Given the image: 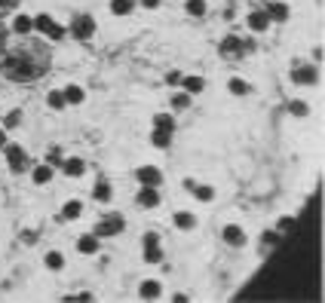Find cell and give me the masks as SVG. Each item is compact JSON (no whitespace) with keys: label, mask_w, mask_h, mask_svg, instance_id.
<instances>
[{"label":"cell","mask_w":325,"mask_h":303,"mask_svg":"<svg viewBox=\"0 0 325 303\" xmlns=\"http://www.w3.org/2000/svg\"><path fill=\"white\" fill-rule=\"evenodd\" d=\"M46 67H49V52H46V46L28 43V46H19V49L3 55L0 74L9 77V80H19V83H31V80L46 74Z\"/></svg>","instance_id":"1"},{"label":"cell","mask_w":325,"mask_h":303,"mask_svg":"<svg viewBox=\"0 0 325 303\" xmlns=\"http://www.w3.org/2000/svg\"><path fill=\"white\" fill-rule=\"evenodd\" d=\"M71 34L77 40H89L92 34H95V19H92L89 13H80L71 19Z\"/></svg>","instance_id":"2"},{"label":"cell","mask_w":325,"mask_h":303,"mask_svg":"<svg viewBox=\"0 0 325 303\" xmlns=\"http://www.w3.org/2000/svg\"><path fill=\"white\" fill-rule=\"evenodd\" d=\"M292 83H295V86H316V83H319V67H316V65L292 67Z\"/></svg>","instance_id":"3"},{"label":"cell","mask_w":325,"mask_h":303,"mask_svg":"<svg viewBox=\"0 0 325 303\" xmlns=\"http://www.w3.org/2000/svg\"><path fill=\"white\" fill-rule=\"evenodd\" d=\"M34 28H37L40 34H46L49 40H62V37H65V28L59 25V22H52L46 13H40L37 19H34Z\"/></svg>","instance_id":"4"},{"label":"cell","mask_w":325,"mask_h":303,"mask_svg":"<svg viewBox=\"0 0 325 303\" xmlns=\"http://www.w3.org/2000/svg\"><path fill=\"white\" fill-rule=\"evenodd\" d=\"M6 162H9V169H13L16 174L31 169V159L25 156V150H22V147H6Z\"/></svg>","instance_id":"5"},{"label":"cell","mask_w":325,"mask_h":303,"mask_svg":"<svg viewBox=\"0 0 325 303\" xmlns=\"http://www.w3.org/2000/svg\"><path fill=\"white\" fill-rule=\"evenodd\" d=\"M123 230V217L120 215H108V217H101L98 220V227H95V236H117V233Z\"/></svg>","instance_id":"6"},{"label":"cell","mask_w":325,"mask_h":303,"mask_svg":"<svg viewBox=\"0 0 325 303\" xmlns=\"http://www.w3.org/2000/svg\"><path fill=\"white\" fill-rule=\"evenodd\" d=\"M144 260L147 263H160L162 260V248H160L157 233H144Z\"/></svg>","instance_id":"7"},{"label":"cell","mask_w":325,"mask_h":303,"mask_svg":"<svg viewBox=\"0 0 325 303\" xmlns=\"http://www.w3.org/2000/svg\"><path fill=\"white\" fill-rule=\"evenodd\" d=\"M135 174H138V181H141V187H160L162 184V172L157 166H141Z\"/></svg>","instance_id":"8"},{"label":"cell","mask_w":325,"mask_h":303,"mask_svg":"<svg viewBox=\"0 0 325 303\" xmlns=\"http://www.w3.org/2000/svg\"><path fill=\"white\" fill-rule=\"evenodd\" d=\"M221 236H224L227 245H233V248L246 245V233H242V227H236V224H227V227L221 230Z\"/></svg>","instance_id":"9"},{"label":"cell","mask_w":325,"mask_h":303,"mask_svg":"<svg viewBox=\"0 0 325 303\" xmlns=\"http://www.w3.org/2000/svg\"><path fill=\"white\" fill-rule=\"evenodd\" d=\"M242 52H246V43H242L239 37H224L221 40V55L224 58H239Z\"/></svg>","instance_id":"10"},{"label":"cell","mask_w":325,"mask_h":303,"mask_svg":"<svg viewBox=\"0 0 325 303\" xmlns=\"http://www.w3.org/2000/svg\"><path fill=\"white\" fill-rule=\"evenodd\" d=\"M249 28H252L255 34H264L267 28H270V16L261 13V9H255V13H249Z\"/></svg>","instance_id":"11"},{"label":"cell","mask_w":325,"mask_h":303,"mask_svg":"<svg viewBox=\"0 0 325 303\" xmlns=\"http://www.w3.org/2000/svg\"><path fill=\"white\" fill-rule=\"evenodd\" d=\"M138 205H141V208H157L160 205L157 187H141V190H138Z\"/></svg>","instance_id":"12"},{"label":"cell","mask_w":325,"mask_h":303,"mask_svg":"<svg viewBox=\"0 0 325 303\" xmlns=\"http://www.w3.org/2000/svg\"><path fill=\"white\" fill-rule=\"evenodd\" d=\"M187 95H200V92L206 89V80L203 77H181V83H178Z\"/></svg>","instance_id":"13"},{"label":"cell","mask_w":325,"mask_h":303,"mask_svg":"<svg viewBox=\"0 0 325 303\" xmlns=\"http://www.w3.org/2000/svg\"><path fill=\"white\" fill-rule=\"evenodd\" d=\"M138 294H141L144 300H157V297L162 294V288H160V282H157V279H144V282H141V288H138Z\"/></svg>","instance_id":"14"},{"label":"cell","mask_w":325,"mask_h":303,"mask_svg":"<svg viewBox=\"0 0 325 303\" xmlns=\"http://www.w3.org/2000/svg\"><path fill=\"white\" fill-rule=\"evenodd\" d=\"M62 169H65V174H68V178H80V174L86 172V162L74 156V159H65V162H62Z\"/></svg>","instance_id":"15"},{"label":"cell","mask_w":325,"mask_h":303,"mask_svg":"<svg viewBox=\"0 0 325 303\" xmlns=\"http://www.w3.org/2000/svg\"><path fill=\"white\" fill-rule=\"evenodd\" d=\"M31 178H34V184H49L52 181V166L49 162H43V166H34V172H31Z\"/></svg>","instance_id":"16"},{"label":"cell","mask_w":325,"mask_h":303,"mask_svg":"<svg viewBox=\"0 0 325 303\" xmlns=\"http://www.w3.org/2000/svg\"><path fill=\"white\" fill-rule=\"evenodd\" d=\"M77 251L80 254H95L98 251V236L92 233V236H80L77 239Z\"/></svg>","instance_id":"17"},{"label":"cell","mask_w":325,"mask_h":303,"mask_svg":"<svg viewBox=\"0 0 325 303\" xmlns=\"http://www.w3.org/2000/svg\"><path fill=\"white\" fill-rule=\"evenodd\" d=\"M267 16H270V22H273V19H276V22H285V19H288V3H282V0L276 3V0H273V3L267 6Z\"/></svg>","instance_id":"18"},{"label":"cell","mask_w":325,"mask_h":303,"mask_svg":"<svg viewBox=\"0 0 325 303\" xmlns=\"http://www.w3.org/2000/svg\"><path fill=\"white\" fill-rule=\"evenodd\" d=\"M62 215H65V220H77L80 215H83V202H80V199H68L65 208H62Z\"/></svg>","instance_id":"19"},{"label":"cell","mask_w":325,"mask_h":303,"mask_svg":"<svg viewBox=\"0 0 325 303\" xmlns=\"http://www.w3.org/2000/svg\"><path fill=\"white\" fill-rule=\"evenodd\" d=\"M190 193H193L200 202H212V199H215V190L209 187V184H190Z\"/></svg>","instance_id":"20"},{"label":"cell","mask_w":325,"mask_h":303,"mask_svg":"<svg viewBox=\"0 0 325 303\" xmlns=\"http://www.w3.org/2000/svg\"><path fill=\"white\" fill-rule=\"evenodd\" d=\"M13 31L25 37V34H31V31H34V19H31V16H16V22H13Z\"/></svg>","instance_id":"21"},{"label":"cell","mask_w":325,"mask_h":303,"mask_svg":"<svg viewBox=\"0 0 325 303\" xmlns=\"http://www.w3.org/2000/svg\"><path fill=\"white\" fill-rule=\"evenodd\" d=\"M135 9V0H111V13L114 16H129Z\"/></svg>","instance_id":"22"},{"label":"cell","mask_w":325,"mask_h":303,"mask_svg":"<svg viewBox=\"0 0 325 303\" xmlns=\"http://www.w3.org/2000/svg\"><path fill=\"white\" fill-rule=\"evenodd\" d=\"M43 263H46V270H65V254L62 251H49L43 258Z\"/></svg>","instance_id":"23"},{"label":"cell","mask_w":325,"mask_h":303,"mask_svg":"<svg viewBox=\"0 0 325 303\" xmlns=\"http://www.w3.org/2000/svg\"><path fill=\"white\" fill-rule=\"evenodd\" d=\"M92 196H95L98 202H111L114 190H111V184H108V181H98V184H95V190H92Z\"/></svg>","instance_id":"24"},{"label":"cell","mask_w":325,"mask_h":303,"mask_svg":"<svg viewBox=\"0 0 325 303\" xmlns=\"http://www.w3.org/2000/svg\"><path fill=\"white\" fill-rule=\"evenodd\" d=\"M175 227L178 230H193L196 227V217L190 212H175Z\"/></svg>","instance_id":"25"},{"label":"cell","mask_w":325,"mask_h":303,"mask_svg":"<svg viewBox=\"0 0 325 303\" xmlns=\"http://www.w3.org/2000/svg\"><path fill=\"white\" fill-rule=\"evenodd\" d=\"M62 95H65V104H80V101L86 98V92L80 89V86H68V89L62 92Z\"/></svg>","instance_id":"26"},{"label":"cell","mask_w":325,"mask_h":303,"mask_svg":"<svg viewBox=\"0 0 325 303\" xmlns=\"http://www.w3.org/2000/svg\"><path fill=\"white\" fill-rule=\"evenodd\" d=\"M227 89H230V95H246L252 86L246 83V80H239V77H230L227 80Z\"/></svg>","instance_id":"27"},{"label":"cell","mask_w":325,"mask_h":303,"mask_svg":"<svg viewBox=\"0 0 325 303\" xmlns=\"http://www.w3.org/2000/svg\"><path fill=\"white\" fill-rule=\"evenodd\" d=\"M154 129H162V132H172L175 129V120H172L169 113H157L154 116Z\"/></svg>","instance_id":"28"},{"label":"cell","mask_w":325,"mask_h":303,"mask_svg":"<svg viewBox=\"0 0 325 303\" xmlns=\"http://www.w3.org/2000/svg\"><path fill=\"white\" fill-rule=\"evenodd\" d=\"M150 141H154V147H162L166 150L172 144V132H162V129H154V135H150Z\"/></svg>","instance_id":"29"},{"label":"cell","mask_w":325,"mask_h":303,"mask_svg":"<svg viewBox=\"0 0 325 303\" xmlns=\"http://www.w3.org/2000/svg\"><path fill=\"white\" fill-rule=\"evenodd\" d=\"M172 108H175V110H187L190 108V95H187V92H175V95H172Z\"/></svg>","instance_id":"30"},{"label":"cell","mask_w":325,"mask_h":303,"mask_svg":"<svg viewBox=\"0 0 325 303\" xmlns=\"http://www.w3.org/2000/svg\"><path fill=\"white\" fill-rule=\"evenodd\" d=\"M206 9H209V6H206V0H187V13H190V16L203 19V16H206Z\"/></svg>","instance_id":"31"},{"label":"cell","mask_w":325,"mask_h":303,"mask_svg":"<svg viewBox=\"0 0 325 303\" xmlns=\"http://www.w3.org/2000/svg\"><path fill=\"white\" fill-rule=\"evenodd\" d=\"M288 110H292L295 116H307L310 113V104L307 101H292V104H288Z\"/></svg>","instance_id":"32"},{"label":"cell","mask_w":325,"mask_h":303,"mask_svg":"<svg viewBox=\"0 0 325 303\" xmlns=\"http://www.w3.org/2000/svg\"><path fill=\"white\" fill-rule=\"evenodd\" d=\"M46 101H49V108H55V110L65 108V95H62V92H49V98H46Z\"/></svg>","instance_id":"33"},{"label":"cell","mask_w":325,"mask_h":303,"mask_svg":"<svg viewBox=\"0 0 325 303\" xmlns=\"http://www.w3.org/2000/svg\"><path fill=\"white\" fill-rule=\"evenodd\" d=\"M276 242H279V233H273V230H270V233H264V251H270Z\"/></svg>","instance_id":"34"},{"label":"cell","mask_w":325,"mask_h":303,"mask_svg":"<svg viewBox=\"0 0 325 303\" xmlns=\"http://www.w3.org/2000/svg\"><path fill=\"white\" fill-rule=\"evenodd\" d=\"M19 123H22V110H13V113L6 116V129H16Z\"/></svg>","instance_id":"35"},{"label":"cell","mask_w":325,"mask_h":303,"mask_svg":"<svg viewBox=\"0 0 325 303\" xmlns=\"http://www.w3.org/2000/svg\"><path fill=\"white\" fill-rule=\"evenodd\" d=\"M292 227H295V220L292 217H282L279 224H276V233H292Z\"/></svg>","instance_id":"36"},{"label":"cell","mask_w":325,"mask_h":303,"mask_svg":"<svg viewBox=\"0 0 325 303\" xmlns=\"http://www.w3.org/2000/svg\"><path fill=\"white\" fill-rule=\"evenodd\" d=\"M22 242H25V245H34V242H37V230H22Z\"/></svg>","instance_id":"37"},{"label":"cell","mask_w":325,"mask_h":303,"mask_svg":"<svg viewBox=\"0 0 325 303\" xmlns=\"http://www.w3.org/2000/svg\"><path fill=\"white\" fill-rule=\"evenodd\" d=\"M46 159H49V166H55V162L62 159V150L59 147H49V156H46Z\"/></svg>","instance_id":"38"},{"label":"cell","mask_w":325,"mask_h":303,"mask_svg":"<svg viewBox=\"0 0 325 303\" xmlns=\"http://www.w3.org/2000/svg\"><path fill=\"white\" fill-rule=\"evenodd\" d=\"M166 83H169V86H178V83H181V74H178V71H169V74H166Z\"/></svg>","instance_id":"39"},{"label":"cell","mask_w":325,"mask_h":303,"mask_svg":"<svg viewBox=\"0 0 325 303\" xmlns=\"http://www.w3.org/2000/svg\"><path fill=\"white\" fill-rule=\"evenodd\" d=\"M68 300H92V294H89V291H80V294H71Z\"/></svg>","instance_id":"40"},{"label":"cell","mask_w":325,"mask_h":303,"mask_svg":"<svg viewBox=\"0 0 325 303\" xmlns=\"http://www.w3.org/2000/svg\"><path fill=\"white\" fill-rule=\"evenodd\" d=\"M13 6H19V0H0V9H13Z\"/></svg>","instance_id":"41"},{"label":"cell","mask_w":325,"mask_h":303,"mask_svg":"<svg viewBox=\"0 0 325 303\" xmlns=\"http://www.w3.org/2000/svg\"><path fill=\"white\" fill-rule=\"evenodd\" d=\"M141 6H144V9H157L160 0H141Z\"/></svg>","instance_id":"42"},{"label":"cell","mask_w":325,"mask_h":303,"mask_svg":"<svg viewBox=\"0 0 325 303\" xmlns=\"http://www.w3.org/2000/svg\"><path fill=\"white\" fill-rule=\"evenodd\" d=\"M0 147H6V132L0 129Z\"/></svg>","instance_id":"43"}]
</instances>
